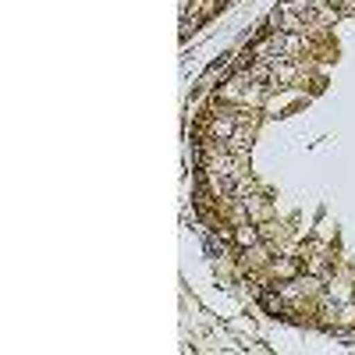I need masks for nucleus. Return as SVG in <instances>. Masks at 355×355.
Segmentation results:
<instances>
[{
  "label": "nucleus",
  "instance_id": "6",
  "mask_svg": "<svg viewBox=\"0 0 355 355\" xmlns=\"http://www.w3.org/2000/svg\"><path fill=\"white\" fill-rule=\"evenodd\" d=\"M202 245H206V252H210V259H217V256H224V242H217V239H210V234H206V239H202Z\"/></svg>",
  "mask_w": 355,
  "mask_h": 355
},
{
  "label": "nucleus",
  "instance_id": "7",
  "mask_svg": "<svg viewBox=\"0 0 355 355\" xmlns=\"http://www.w3.org/2000/svg\"><path fill=\"white\" fill-rule=\"evenodd\" d=\"M274 270H277V277H291V274H295V259H281V263H274Z\"/></svg>",
  "mask_w": 355,
  "mask_h": 355
},
{
  "label": "nucleus",
  "instance_id": "4",
  "mask_svg": "<svg viewBox=\"0 0 355 355\" xmlns=\"http://www.w3.org/2000/svg\"><path fill=\"white\" fill-rule=\"evenodd\" d=\"M231 68H234V57H231V53H224L220 61H217V64H210V71L202 75L199 89H210V85H214L217 78H227V75H231Z\"/></svg>",
  "mask_w": 355,
  "mask_h": 355
},
{
  "label": "nucleus",
  "instance_id": "5",
  "mask_svg": "<svg viewBox=\"0 0 355 355\" xmlns=\"http://www.w3.org/2000/svg\"><path fill=\"white\" fill-rule=\"evenodd\" d=\"M295 75H299V64H295V61H277L274 64V75H270V89L295 82Z\"/></svg>",
  "mask_w": 355,
  "mask_h": 355
},
{
  "label": "nucleus",
  "instance_id": "2",
  "mask_svg": "<svg viewBox=\"0 0 355 355\" xmlns=\"http://www.w3.org/2000/svg\"><path fill=\"white\" fill-rule=\"evenodd\" d=\"M231 242L239 245V249H252L256 242H263V231H259L256 220H242V224L231 227Z\"/></svg>",
  "mask_w": 355,
  "mask_h": 355
},
{
  "label": "nucleus",
  "instance_id": "1",
  "mask_svg": "<svg viewBox=\"0 0 355 355\" xmlns=\"http://www.w3.org/2000/svg\"><path fill=\"white\" fill-rule=\"evenodd\" d=\"M270 28L274 33H306V18L288 11V8H274L270 11Z\"/></svg>",
  "mask_w": 355,
  "mask_h": 355
},
{
  "label": "nucleus",
  "instance_id": "3",
  "mask_svg": "<svg viewBox=\"0 0 355 355\" xmlns=\"http://www.w3.org/2000/svg\"><path fill=\"white\" fill-rule=\"evenodd\" d=\"M259 306H263L266 316H284V313H288V302H284V295H281L277 288L259 291Z\"/></svg>",
  "mask_w": 355,
  "mask_h": 355
}]
</instances>
